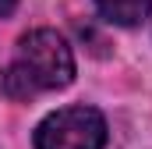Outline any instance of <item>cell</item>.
I'll return each mask as SVG.
<instances>
[{"mask_svg":"<svg viewBox=\"0 0 152 149\" xmlns=\"http://www.w3.org/2000/svg\"><path fill=\"white\" fill-rule=\"evenodd\" d=\"M75 78V57L64 36L53 29H36L21 36L14 60L4 71V92L11 100H32L39 92H53L71 85Z\"/></svg>","mask_w":152,"mask_h":149,"instance_id":"obj_1","label":"cell"},{"mask_svg":"<svg viewBox=\"0 0 152 149\" xmlns=\"http://www.w3.org/2000/svg\"><path fill=\"white\" fill-rule=\"evenodd\" d=\"M106 121L92 107H64L36 128V149H103Z\"/></svg>","mask_w":152,"mask_h":149,"instance_id":"obj_2","label":"cell"},{"mask_svg":"<svg viewBox=\"0 0 152 149\" xmlns=\"http://www.w3.org/2000/svg\"><path fill=\"white\" fill-rule=\"evenodd\" d=\"M96 7L113 25H138L152 14V0H96Z\"/></svg>","mask_w":152,"mask_h":149,"instance_id":"obj_3","label":"cell"},{"mask_svg":"<svg viewBox=\"0 0 152 149\" xmlns=\"http://www.w3.org/2000/svg\"><path fill=\"white\" fill-rule=\"evenodd\" d=\"M14 4H18V0H0V18H7V14L14 11Z\"/></svg>","mask_w":152,"mask_h":149,"instance_id":"obj_4","label":"cell"}]
</instances>
